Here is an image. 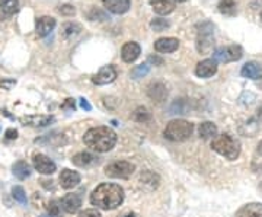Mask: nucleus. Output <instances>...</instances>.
<instances>
[{
  "instance_id": "1",
  "label": "nucleus",
  "mask_w": 262,
  "mask_h": 217,
  "mask_svg": "<svg viewBox=\"0 0 262 217\" xmlns=\"http://www.w3.org/2000/svg\"><path fill=\"white\" fill-rule=\"evenodd\" d=\"M124 201V189L117 184H101L92 191L91 203L92 206L101 210H115L120 207Z\"/></svg>"
},
{
  "instance_id": "2",
  "label": "nucleus",
  "mask_w": 262,
  "mask_h": 217,
  "mask_svg": "<svg viewBox=\"0 0 262 217\" xmlns=\"http://www.w3.org/2000/svg\"><path fill=\"white\" fill-rule=\"evenodd\" d=\"M83 142L89 149L105 153L117 144V134L108 127H95L84 133Z\"/></svg>"
},
{
  "instance_id": "3",
  "label": "nucleus",
  "mask_w": 262,
  "mask_h": 217,
  "mask_svg": "<svg viewBox=\"0 0 262 217\" xmlns=\"http://www.w3.org/2000/svg\"><path fill=\"white\" fill-rule=\"evenodd\" d=\"M211 149L219 155L225 156L229 161H234L241 155V143L230 134H220L215 136L211 142Z\"/></svg>"
},
{
  "instance_id": "4",
  "label": "nucleus",
  "mask_w": 262,
  "mask_h": 217,
  "mask_svg": "<svg viewBox=\"0 0 262 217\" xmlns=\"http://www.w3.org/2000/svg\"><path fill=\"white\" fill-rule=\"evenodd\" d=\"M194 133V124L185 120H173L165 128V137L170 142H185Z\"/></svg>"
},
{
  "instance_id": "5",
  "label": "nucleus",
  "mask_w": 262,
  "mask_h": 217,
  "mask_svg": "<svg viewBox=\"0 0 262 217\" xmlns=\"http://www.w3.org/2000/svg\"><path fill=\"white\" fill-rule=\"evenodd\" d=\"M196 31H198V35H196V50L200 54H208L213 46H214V38H213V31L214 27L211 22H203V24H198L196 25Z\"/></svg>"
},
{
  "instance_id": "6",
  "label": "nucleus",
  "mask_w": 262,
  "mask_h": 217,
  "mask_svg": "<svg viewBox=\"0 0 262 217\" xmlns=\"http://www.w3.org/2000/svg\"><path fill=\"white\" fill-rule=\"evenodd\" d=\"M136 170V165L127 161H117L105 166V175L108 178H120V180H127L133 175Z\"/></svg>"
},
{
  "instance_id": "7",
  "label": "nucleus",
  "mask_w": 262,
  "mask_h": 217,
  "mask_svg": "<svg viewBox=\"0 0 262 217\" xmlns=\"http://www.w3.org/2000/svg\"><path fill=\"white\" fill-rule=\"evenodd\" d=\"M244 56V50L241 46H227V47L217 48L213 54V60L215 63H232L237 61Z\"/></svg>"
},
{
  "instance_id": "8",
  "label": "nucleus",
  "mask_w": 262,
  "mask_h": 217,
  "mask_svg": "<svg viewBox=\"0 0 262 217\" xmlns=\"http://www.w3.org/2000/svg\"><path fill=\"white\" fill-rule=\"evenodd\" d=\"M32 163H34V168H35L39 173H42V175H51V173H54L57 170L56 163L51 161L48 156L42 155V153L34 155Z\"/></svg>"
},
{
  "instance_id": "9",
  "label": "nucleus",
  "mask_w": 262,
  "mask_h": 217,
  "mask_svg": "<svg viewBox=\"0 0 262 217\" xmlns=\"http://www.w3.org/2000/svg\"><path fill=\"white\" fill-rule=\"evenodd\" d=\"M117 79V70L114 66H103L96 75L92 77V82L95 85L103 86L108 83H113L114 80Z\"/></svg>"
},
{
  "instance_id": "10",
  "label": "nucleus",
  "mask_w": 262,
  "mask_h": 217,
  "mask_svg": "<svg viewBox=\"0 0 262 217\" xmlns=\"http://www.w3.org/2000/svg\"><path fill=\"white\" fill-rule=\"evenodd\" d=\"M60 204H61V208L64 210L66 213L75 214V213L79 211V208L82 207V197H80L79 194L72 192V194L64 196V197L61 199V201H60Z\"/></svg>"
},
{
  "instance_id": "11",
  "label": "nucleus",
  "mask_w": 262,
  "mask_h": 217,
  "mask_svg": "<svg viewBox=\"0 0 262 217\" xmlns=\"http://www.w3.org/2000/svg\"><path fill=\"white\" fill-rule=\"evenodd\" d=\"M58 180H60L61 188L72 189L79 185V182H80V175H79V172H76V170L63 169L61 170V173H60V178H58Z\"/></svg>"
},
{
  "instance_id": "12",
  "label": "nucleus",
  "mask_w": 262,
  "mask_h": 217,
  "mask_svg": "<svg viewBox=\"0 0 262 217\" xmlns=\"http://www.w3.org/2000/svg\"><path fill=\"white\" fill-rule=\"evenodd\" d=\"M56 28V19L51 16H41L37 19V25H35V31H37L38 37L44 38L50 35Z\"/></svg>"
},
{
  "instance_id": "13",
  "label": "nucleus",
  "mask_w": 262,
  "mask_h": 217,
  "mask_svg": "<svg viewBox=\"0 0 262 217\" xmlns=\"http://www.w3.org/2000/svg\"><path fill=\"white\" fill-rule=\"evenodd\" d=\"M147 95H149V98L153 102L162 104L168 98V89H166V86L163 85V83H159V82L158 83H151L149 86V89H147Z\"/></svg>"
},
{
  "instance_id": "14",
  "label": "nucleus",
  "mask_w": 262,
  "mask_h": 217,
  "mask_svg": "<svg viewBox=\"0 0 262 217\" xmlns=\"http://www.w3.org/2000/svg\"><path fill=\"white\" fill-rule=\"evenodd\" d=\"M215 72H217V63L214 60H210V58L200 61L195 67V75L198 77H203V79L211 77L213 75H215Z\"/></svg>"
},
{
  "instance_id": "15",
  "label": "nucleus",
  "mask_w": 262,
  "mask_h": 217,
  "mask_svg": "<svg viewBox=\"0 0 262 217\" xmlns=\"http://www.w3.org/2000/svg\"><path fill=\"white\" fill-rule=\"evenodd\" d=\"M140 54H141L140 46H139L137 42H134V41H130V42L124 44V47H122L121 50V57L125 63H133V61H136Z\"/></svg>"
},
{
  "instance_id": "16",
  "label": "nucleus",
  "mask_w": 262,
  "mask_h": 217,
  "mask_svg": "<svg viewBox=\"0 0 262 217\" xmlns=\"http://www.w3.org/2000/svg\"><path fill=\"white\" fill-rule=\"evenodd\" d=\"M20 121L31 127H47L51 123H54V117L53 115H28V117H22Z\"/></svg>"
},
{
  "instance_id": "17",
  "label": "nucleus",
  "mask_w": 262,
  "mask_h": 217,
  "mask_svg": "<svg viewBox=\"0 0 262 217\" xmlns=\"http://www.w3.org/2000/svg\"><path fill=\"white\" fill-rule=\"evenodd\" d=\"M105 9L113 12L115 15H122L130 9V0H102Z\"/></svg>"
},
{
  "instance_id": "18",
  "label": "nucleus",
  "mask_w": 262,
  "mask_h": 217,
  "mask_svg": "<svg viewBox=\"0 0 262 217\" xmlns=\"http://www.w3.org/2000/svg\"><path fill=\"white\" fill-rule=\"evenodd\" d=\"M179 47V41L177 38H160L155 42V50L159 53H173Z\"/></svg>"
},
{
  "instance_id": "19",
  "label": "nucleus",
  "mask_w": 262,
  "mask_h": 217,
  "mask_svg": "<svg viewBox=\"0 0 262 217\" xmlns=\"http://www.w3.org/2000/svg\"><path fill=\"white\" fill-rule=\"evenodd\" d=\"M236 217H262V204L261 203H249L244 207L239 208Z\"/></svg>"
},
{
  "instance_id": "20",
  "label": "nucleus",
  "mask_w": 262,
  "mask_h": 217,
  "mask_svg": "<svg viewBox=\"0 0 262 217\" xmlns=\"http://www.w3.org/2000/svg\"><path fill=\"white\" fill-rule=\"evenodd\" d=\"M150 3L158 15H169L175 9V0H151Z\"/></svg>"
},
{
  "instance_id": "21",
  "label": "nucleus",
  "mask_w": 262,
  "mask_h": 217,
  "mask_svg": "<svg viewBox=\"0 0 262 217\" xmlns=\"http://www.w3.org/2000/svg\"><path fill=\"white\" fill-rule=\"evenodd\" d=\"M241 75L246 77V79L256 80V79H259L262 76V67L258 63H255V61H249V63L244 64L242 70H241Z\"/></svg>"
},
{
  "instance_id": "22",
  "label": "nucleus",
  "mask_w": 262,
  "mask_h": 217,
  "mask_svg": "<svg viewBox=\"0 0 262 217\" xmlns=\"http://www.w3.org/2000/svg\"><path fill=\"white\" fill-rule=\"evenodd\" d=\"M139 182H140L143 187H147V188L151 191V189L158 188V185H159V182H160V178H159V175H156L155 172H151V170H146V172H143V173L140 175Z\"/></svg>"
},
{
  "instance_id": "23",
  "label": "nucleus",
  "mask_w": 262,
  "mask_h": 217,
  "mask_svg": "<svg viewBox=\"0 0 262 217\" xmlns=\"http://www.w3.org/2000/svg\"><path fill=\"white\" fill-rule=\"evenodd\" d=\"M72 162H73V165L79 166V168H86V166L94 165L95 162H96V158H95L92 153L80 151V153H77V155H75V156L72 158Z\"/></svg>"
},
{
  "instance_id": "24",
  "label": "nucleus",
  "mask_w": 262,
  "mask_h": 217,
  "mask_svg": "<svg viewBox=\"0 0 262 217\" xmlns=\"http://www.w3.org/2000/svg\"><path fill=\"white\" fill-rule=\"evenodd\" d=\"M198 134L204 140L214 139L215 134H217V125L214 123H211V121H204V123L200 124V127H198Z\"/></svg>"
},
{
  "instance_id": "25",
  "label": "nucleus",
  "mask_w": 262,
  "mask_h": 217,
  "mask_svg": "<svg viewBox=\"0 0 262 217\" xmlns=\"http://www.w3.org/2000/svg\"><path fill=\"white\" fill-rule=\"evenodd\" d=\"M31 173H32V169L25 161H19L13 165V175L18 180H27L31 177Z\"/></svg>"
},
{
  "instance_id": "26",
  "label": "nucleus",
  "mask_w": 262,
  "mask_h": 217,
  "mask_svg": "<svg viewBox=\"0 0 262 217\" xmlns=\"http://www.w3.org/2000/svg\"><path fill=\"white\" fill-rule=\"evenodd\" d=\"M0 10L8 16L15 15L19 10V0H0Z\"/></svg>"
},
{
  "instance_id": "27",
  "label": "nucleus",
  "mask_w": 262,
  "mask_h": 217,
  "mask_svg": "<svg viewBox=\"0 0 262 217\" xmlns=\"http://www.w3.org/2000/svg\"><path fill=\"white\" fill-rule=\"evenodd\" d=\"M217 8H219V12L223 15H227V16L236 15V2L234 0H220Z\"/></svg>"
},
{
  "instance_id": "28",
  "label": "nucleus",
  "mask_w": 262,
  "mask_h": 217,
  "mask_svg": "<svg viewBox=\"0 0 262 217\" xmlns=\"http://www.w3.org/2000/svg\"><path fill=\"white\" fill-rule=\"evenodd\" d=\"M133 120L137 123H149L151 120V113L146 106H139L134 113H133Z\"/></svg>"
},
{
  "instance_id": "29",
  "label": "nucleus",
  "mask_w": 262,
  "mask_h": 217,
  "mask_svg": "<svg viewBox=\"0 0 262 217\" xmlns=\"http://www.w3.org/2000/svg\"><path fill=\"white\" fill-rule=\"evenodd\" d=\"M82 31V27L79 24H75V22H67L61 27V34L64 38H72L77 35L79 32Z\"/></svg>"
},
{
  "instance_id": "30",
  "label": "nucleus",
  "mask_w": 262,
  "mask_h": 217,
  "mask_svg": "<svg viewBox=\"0 0 262 217\" xmlns=\"http://www.w3.org/2000/svg\"><path fill=\"white\" fill-rule=\"evenodd\" d=\"M150 72V64L149 63H143L140 66H136L133 70H131V79H140V77H144Z\"/></svg>"
},
{
  "instance_id": "31",
  "label": "nucleus",
  "mask_w": 262,
  "mask_h": 217,
  "mask_svg": "<svg viewBox=\"0 0 262 217\" xmlns=\"http://www.w3.org/2000/svg\"><path fill=\"white\" fill-rule=\"evenodd\" d=\"M169 27H170V24H169V20H166V19L156 18L150 22V28L153 29L155 32H162V31L168 29Z\"/></svg>"
},
{
  "instance_id": "32",
  "label": "nucleus",
  "mask_w": 262,
  "mask_h": 217,
  "mask_svg": "<svg viewBox=\"0 0 262 217\" xmlns=\"http://www.w3.org/2000/svg\"><path fill=\"white\" fill-rule=\"evenodd\" d=\"M12 196H13V199L16 200L18 203H20V204H27L28 203V200H27V194H25V189L22 188V187H13L12 188Z\"/></svg>"
},
{
  "instance_id": "33",
  "label": "nucleus",
  "mask_w": 262,
  "mask_h": 217,
  "mask_svg": "<svg viewBox=\"0 0 262 217\" xmlns=\"http://www.w3.org/2000/svg\"><path fill=\"white\" fill-rule=\"evenodd\" d=\"M47 210H48V213H50V216H53V217L60 216V211H61V204H60V201H57V200H51V201L48 203Z\"/></svg>"
},
{
  "instance_id": "34",
  "label": "nucleus",
  "mask_w": 262,
  "mask_h": 217,
  "mask_svg": "<svg viewBox=\"0 0 262 217\" xmlns=\"http://www.w3.org/2000/svg\"><path fill=\"white\" fill-rule=\"evenodd\" d=\"M89 19L91 20H106V19H110L108 16H106V13L105 12H102V10L99 9H92L91 12H89Z\"/></svg>"
},
{
  "instance_id": "35",
  "label": "nucleus",
  "mask_w": 262,
  "mask_h": 217,
  "mask_svg": "<svg viewBox=\"0 0 262 217\" xmlns=\"http://www.w3.org/2000/svg\"><path fill=\"white\" fill-rule=\"evenodd\" d=\"M58 13H61L63 16H73L76 13V9L72 5H61V6H58Z\"/></svg>"
},
{
  "instance_id": "36",
  "label": "nucleus",
  "mask_w": 262,
  "mask_h": 217,
  "mask_svg": "<svg viewBox=\"0 0 262 217\" xmlns=\"http://www.w3.org/2000/svg\"><path fill=\"white\" fill-rule=\"evenodd\" d=\"M79 217H102L101 216V213L98 211V210H95V208H89V210H84L82 211Z\"/></svg>"
},
{
  "instance_id": "37",
  "label": "nucleus",
  "mask_w": 262,
  "mask_h": 217,
  "mask_svg": "<svg viewBox=\"0 0 262 217\" xmlns=\"http://www.w3.org/2000/svg\"><path fill=\"white\" fill-rule=\"evenodd\" d=\"M5 137H6L8 140H15V139L18 137V132H16L15 128H8V130L5 132Z\"/></svg>"
},
{
  "instance_id": "38",
  "label": "nucleus",
  "mask_w": 262,
  "mask_h": 217,
  "mask_svg": "<svg viewBox=\"0 0 262 217\" xmlns=\"http://www.w3.org/2000/svg\"><path fill=\"white\" fill-rule=\"evenodd\" d=\"M61 108H63V110H75V108H76L75 99H72V98H69V99H66L64 104L61 105Z\"/></svg>"
},
{
  "instance_id": "39",
  "label": "nucleus",
  "mask_w": 262,
  "mask_h": 217,
  "mask_svg": "<svg viewBox=\"0 0 262 217\" xmlns=\"http://www.w3.org/2000/svg\"><path fill=\"white\" fill-rule=\"evenodd\" d=\"M149 63H155V64H163V58H160V57H156V56H150L149 57Z\"/></svg>"
},
{
  "instance_id": "40",
  "label": "nucleus",
  "mask_w": 262,
  "mask_h": 217,
  "mask_svg": "<svg viewBox=\"0 0 262 217\" xmlns=\"http://www.w3.org/2000/svg\"><path fill=\"white\" fill-rule=\"evenodd\" d=\"M16 85V82L15 80H2L0 82V86L2 88H5V89H10V86Z\"/></svg>"
},
{
  "instance_id": "41",
  "label": "nucleus",
  "mask_w": 262,
  "mask_h": 217,
  "mask_svg": "<svg viewBox=\"0 0 262 217\" xmlns=\"http://www.w3.org/2000/svg\"><path fill=\"white\" fill-rule=\"evenodd\" d=\"M80 106H82L83 110H86V111H91V110H92V105L89 104V102H88L84 98H82V99H80Z\"/></svg>"
},
{
  "instance_id": "42",
  "label": "nucleus",
  "mask_w": 262,
  "mask_h": 217,
  "mask_svg": "<svg viewBox=\"0 0 262 217\" xmlns=\"http://www.w3.org/2000/svg\"><path fill=\"white\" fill-rule=\"evenodd\" d=\"M256 115H258L259 120H262V104L259 105V108H258V111H256Z\"/></svg>"
},
{
  "instance_id": "43",
  "label": "nucleus",
  "mask_w": 262,
  "mask_h": 217,
  "mask_svg": "<svg viewBox=\"0 0 262 217\" xmlns=\"http://www.w3.org/2000/svg\"><path fill=\"white\" fill-rule=\"evenodd\" d=\"M258 153H259V155H262V140L259 142V144H258Z\"/></svg>"
},
{
  "instance_id": "44",
  "label": "nucleus",
  "mask_w": 262,
  "mask_h": 217,
  "mask_svg": "<svg viewBox=\"0 0 262 217\" xmlns=\"http://www.w3.org/2000/svg\"><path fill=\"white\" fill-rule=\"evenodd\" d=\"M125 217H136V214H134V213H130V214H127Z\"/></svg>"
},
{
  "instance_id": "45",
  "label": "nucleus",
  "mask_w": 262,
  "mask_h": 217,
  "mask_svg": "<svg viewBox=\"0 0 262 217\" xmlns=\"http://www.w3.org/2000/svg\"><path fill=\"white\" fill-rule=\"evenodd\" d=\"M41 217H53V216H47V214H44V216H41Z\"/></svg>"
},
{
  "instance_id": "46",
  "label": "nucleus",
  "mask_w": 262,
  "mask_h": 217,
  "mask_svg": "<svg viewBox=\"0 0 262 217\" xmlns=\"http://www.w3.org/2000/svg\"><path fill=\"white\" fill-rule=\"evenodd\" d=\"M177 2H185V0H177Z\"/></svg>"
},
{
  "instance_id": "47",
  "label": "nucleus",
  "mask_w": 262,
  "mask_h": 217,
  "mask_svg": "<svg viewBox=\"0 0 262 217\" xmlns=\"http://www.w3.org/2000/svg\"><path fill=\"white\" fill-rule=\"evenodd\" d=\"M261 19H262V12H261Z\"/></svg>"
}]
</instances>
